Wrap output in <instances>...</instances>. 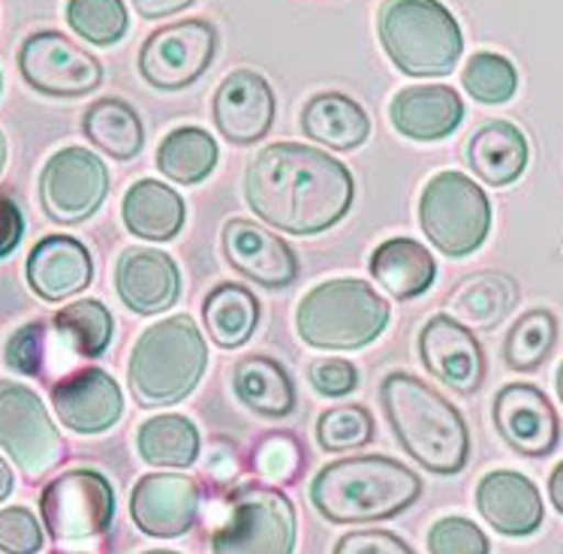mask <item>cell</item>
Here are the masks:
<instances>
[{
	"instance_id": "obj_12",
	"label": "cell",
	"mask_w": 563,
	"mask_h": 554,
	"mask_svg": "<svg viewBox=\"0 0 563 554\" xmlns=\"http://www.w3.org/2000/svg\"><path fill=\"white\" fill-rule=\"evenodd\" d=\"M109 166L93 151L69 145L55 151L40 173V206L64 226L93 218L109 197Z\"/></svg>"
},
{
	"instance_id": "obj_47",
	"label": "cell",
	"mask_w": 563,
	"mask_h": 554,
	"mask_svg": "<svg viewBox=\"0 0 563 554\" xmlns=\"http://www.w3.org/2000/svg\"><path fill=\"white\" fill-rule=\"evenodd\" d=\"M549 497H552L554 509L563 516V462L558 464L549 476Z\"/></svg>"
},
{
	"instance_id": "obj_41",
	"label": "cell",
	"mask_w": 563,
	"mask_h": 554,
	"mask_svg": "<svg viewBox=\"0 0 563 554\" xmlns=\"http://www.w3.org/2000/svg\"><path fill=\"white\" fill-rule=\"evenodd\" d=\"M46 543L40 519L31 509H0V552L3 554H36Z\"/></svg>"
},
{
	"instance_id": "obj_22",
	"label": "cell",
	"mask_w": 563,
	"mask_h": 554,
	"mask_svg": "<svg viewBox=\"0 0 563 554\" xmlns=\"http://www.w3.org/2000/svg\"><path fill=\"white\" fill-rule=\"evenodd\" d=\"M27 287L43 301H67L91 287V251L73 235H46L27 254Z\"/></svg>"
},
{
	"instance_id": "obj_9",
	"label": "cell",
	"mask_w": 563,
	"mask_h": 554,
	"mask_svg": "<svg viewBox=\"0 0 563 554\" xmlns=\"http://www.w3.org/2000/svg\"><path fill=\"white\" fill-rule=\"evenodd\" d=\"M40 516L55 543H91L115 521V488L93 467H73L43 488Z\"/></svg>"
},
{
	"instance_id": "obj_39",
	"label": "cell",
	"mask_w": 563,
	"mask_h": 554,
	"mask_svg": "<svg viewBox=\"0 0 563 554\" xmlns=\"http://www.w3.org/2000/svg\"><path fill=\"white\" fill-rule=\"evenodd\" d=\"M428 554H492V543L476 521L446 516L428 531Z\"/></svg>"
},
{
	"instance_id": "obj_16",
	"label": "cell",
	"mask_w": 563,
	"mask_h": 554,
	"mask_svg": "<svg viewBox=\"0 0 563 554\" xmlns=\"http://www.w3.org/2000/svg\"><path fill=\"white\" fill-rule=\"evenodd\" d=\"M214 128L232 145H256L275 128L277 97L263 73L256 69H232L211 100Z\"/></svg>"
},
{
	"instance_id": "obj_49",
	"label": "cell",
	"mask_w": 563,
	"mask_h": 554,
	"mask_svg": "<svg viewBox=\"0 0 563 554\" xmlns=\"http://www.w3.org/2000/svg\"><path fill=\"white\" fill-rule=\"evenodd\" d=\"M7 157H10V145H7V136H3V130H0V175H3Z\"/></svg>"
},
{
	"instance_id": "obj_51",
	"label": "cell",
	"mask_w": 563,
	"mask_h": 554,
	"mask_svg": "<svg viewBox=\"0 0 563 554\" xmlns=\"http://www.w3.org/2000/svg\"><path fill=\"white\" fill-rule=\"evenodd\" d=\"M142 554H181V552H173V549H151V552H142Z\"/></svg>"
},
{
	"instance_id": "obj_5",
	"label": "cell",
	"mask_w": 563,
	"mask_h": 554,
	"mask_svg": "<svg viewBox=\"0 0 563 554\" xmlns=\"http://www.w3.org/2000/svg\"><path fill=\"white\" fill-rule=\"evenodd\" d=\"M389 301L358 277H332L301 296L296 332L313 350L353 353L374 344L389 325Z\"/></svg>"
},
{
	"instance_id": "obj_3",
	"label": "cell",
	"mask_w": 563,
	"mask_h": 554,
	"mask_svg": "<svg viewBox=\"0 0 563 554\" xmlns=\"http://www.w3.org/2000/svg\"><path fill=\"white\" fill-rule=\"evenodd\" d=\"M422 497V476L389 455H350L311 479V503L332 524H371L401 516Z\"/></svg>"
},
{
	"instance_id": "obj_50",
	"label": "cell",
	"mask_w": 563,
	"mask_h": 554,
	"mask_svg": "<svg viewBox=\"0 0 563 554\" xmlns=\"http://www.w3.org/2000/svg\"><path fill=\"white\" fill-rule=\"evenodd\" d=\"M554 386H558V398H561V405H563V362H561V368H558V377H554Z\"/></svg>"
},
{
	"instance_id": "obj_29",
	"label": "cell",
	"mask_w": 563,
	"mask_h": 554,
	"mask_svg": "<svg viewBox=\"0 0 563 554\" xmlns=\"http://www.w3.org/2000/svg\"><path fill=\"white\" fill-rule=\"evenodd\" d=\"M232 389L251 413L287 419L296 410V383L272 356H244L232 370Z\"/></svg>"
},
{
	"instance_id": "obj_21",
	"label": "cell",
	"mask_w": 563,
	"mask_h": 554,
	"mask_svg": "<svg viewBox=\"0 0 563 554\" xmlns=\"http://www.w3.org/2000/svg\"><path fill=\"white\" fill-rule=\"evenodd\" d=\"M476 509L500 536H533L542 528L545 507L537 483L518 470H492L476 485Z\"/></svg>"
},
{
	"instance_id": "obj_17",
	"label": "cell",
	"mask_w": 563,
	"mask_h": 554,
	"mask_svg": "<svg viewBox=\"0 0 563 554\" xmlns=\"http://www.w3.org/2000/svg\"><path fill=\"white\" fill-rule=\"evenodd\" d=\"M223 256L242 277L265 289L292 287L299 280V256L277 232L251 218H230L220 232Z\"/></svg>"
},
{
	"instance_id": "obj_14",
	"label": "cell",
	"mask_w": 563,
	"mask_h": 554,
	"mask_svg": "<svg viewBox=\"0 0 563 554\" xmlns=\"http://www.w3.org/2000/svg\"><path fill=\"white\" fill-rule=\"evenodd\" d=\"M199 485L187 474H157L139 476L130 495V519L139 531L154 540H178L194 531L199 521Z\"/></svg>"
},
{
	"instance_id": "obj_35",
	"label": "cell",
	"mask_w": 563,
	"mask_h": 554,
	"mask_svg": "<svg viewBox=\"0 0 563 554\" xmlns=\"http://www.w3.org/2000/svg\"><path fill=\"white\" fill-rule=\"evenodd\" d=\"M554 344H558V317L545 308H533L521 313L518 323L506 332L504 362L518 374H530L552 356Z\"/></svg>"
},
{
	"instance_id": "obj_13",
	"label": "cell",
	"mask_w": 563,
	"mask_h": 554,
	"mask_svg": "<svg viewBox=\"0 0 563 554\" xmlns=\"http://www.w3.org/2000/svg\"><path fill=\"white\" fill-rule=\"evenodd\" d=\"M19 73L46 97H85L103 85V64L60 31H36L19 48Z\"/></svg>"
},
{
	"instance_id": "obj_2",
	"label": "cell",
	"mask_w": 563,
	"mask_h": 554,
	"mask_svg": "<svg viewBox=\"0 0 563 554\" xmlns=\"http://www.w3.org/2000/svg\"><path fill=\"white\" fill-rule=\"evenodd\" d=\"M379 405L401 450L422 470L461 474L471 462V428L449 398L407 370H391L379 383Z\"/></svg>"
},
{
	"instance_id": "obj_38",
	"label": "cell",
	"mask_w": 563,
	"mask_h": 554,
	"mask_svg": "<svg viewBox=\"0 0 563 554\" xmlns=\"http://www.w3.org/2000/svg\"><path fill=\"white\" fill-rule=\"evenodd\" d=\"M377 434L374 416L362 405H338L322 410L317 419V443L325 452H346L371 446Z\"/></svg>"
},
{
	"instance_id": "obj_30",
	"label": "cell",
	"mask_w": 563,
	"mask_h": 554,
	"mask_svg": "<svg viewBox=\"0 0 563 554\" xmlns=\"http://www.w3.org/2000/svg\"><path fill=\"white\" fill-rule=\"evenodd\" d=\"M81 133L93 148L103 151L106 157L118 163L136 160L145 148V128L133 106L118 97H103L85 109Z\"/></svg>"
},
{
	"instance_id": "obj_24",
	"label": "cell",
	"mask_w": 563,
	"mask_h": 554,
	"mask_svg": "<svg viewBox=\"0 0 563 554\" xmlns=\"http://www.w3.org/2000/svg\"><path fill=\"white\" fill-rule=\"evenodd\" d=\"M126 232L145 242H173L187 223L185 199L178 190L157 178H139L121 202Z\"/></svg>"
},
{
	"instance_id": "obj_33",
	"label": "cell",
	"mask_w": 563,
	"mask_h": 554,
	"mask_svg": "<svg viewBox=\"0 0 563 554\" xmlns=\"http://www.w3.org/2000/svg\"><path fill=\"white\" fill-rule=\"evenodd\" d=\"M154 160L166 181L181 187L202 185L218 169V138L202 128H175L161 138Z\"/></svg>"
},
{
	"instance_id": "obj_48",
	"label": "cell",
	"mask_w": 563,
	"mask_h": 554,
	"mask_svg": "<svg viewBox=\"0 0 563 554\" xmlns=\"http://www.w3.org/2000/svg\"><path fill=\"white\" fill-rule=\"evenodd\" d=\"M12 485H15V479H12L10 464H7V458L0 455V503L12 495Z\"/></svg>"
},
{
	"instance_id": "obj_4",
	"label": "cell",
	"mask_w": 563,
	"mask_h": 554,
	"mask_svg": "<svg viewBox=\"0 0 563 554\" xmlns=\"http://www.w3.org/2000/svg\"><path fill=\"white\" fill-rule=\"evenodd\" d=\"M208 370V344L194 317L175 313L148 325L130 350L126 383L139 407L157 410L185 401Z\"/></svg>"
},
{
	"instance_id": "obj_31",
	"label": "cell",
	"mask_w": 563,
	"mask_h": 554,
	"mask_svg": "<svg viewBox=\"0 0 563 554\" xmlns=\"http://www.w3.org/2000/svg\"><path fill=\"white\" fill-rule=\"evenodd\" d=\"M260 299L244 284H218L206 296L202 320L211 344L220 350H239L253 337L260 325Z\"/></svg>"
},
{
	"instance_id": "obj_34",
	"label": "cell",
	"mask_w": 563,
	"mask_h": 554,
	"mask_svg": "<svg viewBox=\"0 0 563 554\" xmlns=\"http://www.w3.org/2000/svg\"><path fill=\"white\" fill-rule=\"evenodd\" d=\"M52 335L67 346L73 356L100 358L115 335V317L103 301H69L52 320Z\"/></svg>"
},
{
	"instance_id": "obj_45",
	"label": "cell",
	"mask_w": 563,
	"mask_h": 554,
	"mask_svg": "<svg viewBox=\"0 0 563 554\" xmlns=\"http://www.w3.org/2000/svg\"><path fill=\"white\" fill-rule=\"evenodd\" d=\"M24 235V214L19 202L0 190V259L10 256L19 244H22Z\"/></svg>"
},
{
	"instance_id": "obj_7",
	"label": "cell",
	"mask_w": 563,
	"mask_h": 554,
	"mask_svg": "<svg viewBox=\"0 0 563 554\" xmlns=\"http://www.w3.org/2000/svg\"><path fill=\"white\" fill-rule=\"evenodd\" d=\"M419 223L426 239L452 259L476 254L492 230V202L464 173H438L419 197Z\"/></svg>"
},
{
	"instance_id": "obj_11",
	"label": "cell",
	"mask_w": 563,
	"mask_h": 554,
	"mask_svg": "<svg viewBox=\"0 0 563 554\" xmlns=\"http://www.w3.org/2000/svg\"><path fill=\"white\" fill-rule=\"evenodd\" d=\"M218 31L206 19H185L148 34L139 48V76L157 91H185L211 67Z\"/></svg>"
},
{
	"instance_id": "obj_1",
	"label": "cell",
	"mask_w": 563,
	"mask_h": 554,
	"mask_svg": "<svg viewBox=\"0 0 563 554\" xmlns=\"http://www.w3.org/2000/svg\"><path fill=\"white\" fill-rule=\"evenodd\" d=\"M244 199L256 218L287 235H320L338 226L356 202V178L329 151L275 142L244 173Z\"/></svg>"
},
{
	"instance_id": "obj_6",
	"label": "cell",
	"mask_w": 563,
	"mask_h": 554,
	"mask_svg": "<svg viewBox=\"0 0 563 554\" xmlns=\"http://www.w3.org/2000/svg\"><path fill=\"white\" fill-rule=\"evenodd\" d=\"M377 34L391 64L413 79L449 76L464 55L459 19L440 0H383Z\"/></svg>"
},
{
	"instance_id": "obj_36",
	"label": "cell",
	"mask_w": 563,
	"mask_h": 554,
	"mask_svg": "<svg viewBox=\"0 0 563 554\" xmlns=\"http://www.w3.org/2000/svg\"><path fill=\"white\" fill-rule=\"evenodd\" d=\"M67 24L91 46H115L130 31L124 0H67Z\"/></svg>"
},
{
	"instance_id": "obj_42",
	"label": "cell",
	"mask_w": 563,
	"mask_h": 554,
	"mask_svg": "<svg viewBox=\"0 0 563 554\" xmlns=\"http://www.w3.org/2000/svg\"><path fill=\"white\" fill-rule=\"evenodd\" d=\"M253 462H256V470L265 476V479H272V483H287L296 476L299 470V443L287 434H272V437H265L260 443V450L253 455Z\"/></svg>"
},
{
	"instance_id": "obj_52",
	"label": "cell",
	"mask_w": 563,
	"mask_h": 554,
	"mask_svg": "<svg viewBox=\"0 0 563 554\" xmlns=\"http://www.w3.org/2000/svg\"><path fill=\"white\" fill-rule=\"evenodd\" d=\"M52 554H85V552H64V549H60V552H52Z\"/></svg>"
},
{
	"instance_id": "obj_27",
	"label": "cell",
	"mask_w": 563,
	"mask_h": 554,
	"mask_svg": "<svg viewBox=\"0 0 563 554\" xmlns=\"http://www.w3.org/2000/svg\"><path fill=\"white\" fill-rule=\"evenodd\" d=\"M301 133L329 151H353L371 136V118L353 97L341 91L313 93L301 109Z\"/></svg>"
},
{
	"instance_id": "obj_18",
	"label": "cell",
	"mask_w": 563,
	"mask_h": 554,
	"mask_svg": "<svg viewBox=\"0 0 563 554\" xmlns=\"http://www.w3.org/2000/svg\"><path fill=\"white\" fill-rule=\"evenodd\" d=\"M419 358L452 392L473 395L485 383V350L473 329L449 313H434L419 332Z\"/></svg>"
},
{
	"instance_id": "obj_44",
	"label": "cell",
	"mask_w": 563,
	"mask_h": 554,
	"mask_svg": "<svg viewBox=\"0 0 563 554\" xmlns=\"http://www.w3.org/2000/svg\"><path fill=\"white\" fill-rule=\"evenodd\" d=\"M332 554H416L410 543H404L391 531H353L334 543Z\"/></svg>"
},
{
	"instance_id": "obj_43",
	"label": "cell",
	"mask_w": 563,
	"mask_h": 554,
	"mask_svg": "<svg viewBox=\"0 0 563 554\" xmlns=\"http://www.w3.org/2000/svg\"><path fill=\"white\" fill-rule=\"evenodd\" d=\"M308 380L325 398H346L358 389V368L350 358L325 356L311 362Z\"/></svg>"
},
{
	"instance_id": "obj_19",
	"label": "cell",
	"mask_w": 563,
	"mask_h": 554,
	"mask_svg": "<svg viewBox=\"0 0 563 554\" xmlns=\"http://www.w3.org/2000/svg\"><path fill=\"white\" fill-rule=\"evenodd\" d=\"M52 407L73 434H106L124 413V395L103 368H76L52 386Z\"/></svg>"
},
{
	"instance_id": "obj_20",
	"label": "cell",
	"mask_w": 563,
	"mask_h": 554,
	"mask_svg": "<svg viewBox=\"0 0 563 554\" xmlns=\"http://www.w3.org/2000/svg\"><path fill=\"white\" fill-rule=\"evenodd\" d=\"M118 299L139 317H157L181 299V268L157 247H126L115 266Z\"/></svg>"
},
{
	"instance_id": "obj_25",
	"label": "cell",
	"mask_w": 563,
	"mask_h": 554,
	"mask_svg": "<svg viewBox=\"0 0 563 554\" xmlns=\"http://www.w3.org/2000/svg\"><path fill=\"white\" fill-rule=\"evenodd\" d=\"M467 163L483 185H516L530 163L528 136L512 121H488L473 133L467 145Z\"/></svg>"
},
{
	"instance_id": "obj_32",
	"label": "cell",
	"mask_w": 563,
	"mask_h": 554,
	"mask_svg": "<svg viewBox=\"0 0 563 554\" xmlns=\"http://www.w3.org/2000/svg\"><path fill=\"white\" fill-rule=\"evenodd\" d=\"M136 450L142 462L161 470L194 467L202 450L199 428L181 413H161L145 419L136 431Z\"/></svg>"
},
{
	"instance_id": "obj_37",
	"label": "cell",
	"mask_w": 563,
	"mask_h": 554,
	"mask_svg": "<svg viewBox=\"0 0 563 554\" xmlns=\"http://www.w3.org/2000/svg\"><path fill=\"white\" fill-rule=\"evenodd\" d=\"M461 85L471 93L476 103L504 106L518 91L516 64L497 52H476L461 73Z\"/></svg>"
},
{
	"instance_id": "obj_10",
	"label": "cell",
	"mask_w": 563,
	"mask_h": 554,
	"mask_svg": "<svg viewBox=\"0 0 563 554\" xmlns=\"http://www.w3.org/2000/svg\"><path fill=\"white\" fill-rule=\"evenodd\" d=\"M0 446L27 479H43L64 458L58 425L24 383L0 380Z\"/></svg>"
},
{
	"instance_id": "obj_53",
	"label": "cell",
	"mask_w": 563,
	"mask_h": 554,
	"mask_svg": "<svg viewBox=\"0 0 563 554\" xmlns=\"http://www.w3.org/2000/svg\"><path fill=\"white\" fill-rule=\"evenodd\" d=\"M0 91H3V73H0Z\"/></svg>"
},
{
	"instance_id": "obj_23",
	"label": "cell",
	"mask_w": 563,
	"mask_h": 554,
	"mask_svg": "<svg viewBox=\"0 0 563 554\" xmlns=\"http://www.w3.org/2000/svg\"><path fill=\"white\" fill-rule=\"evenodd\" d=\"M389 121L413 142H438L461 128L464 100L449 85H410L391 97Z\"/></svg>"
},
{
	"instance_id": "obj_46",
	"label": "cell",
	"mask_w": 563,
	"mask_h": 554,
	"mask_svg": "<svg viewBox=\"0 0 563 554\" xmlns=\"http://www.w3.org/2000/svg\"><path fill=\"white\" fill-rule=\"evenodd\" d=\"M130 3H133V10H136L142 19L157 22V19H169V15H178V12L190 10L196 0H130Z\"/></svg>"
},
{
	"instance_id": "obj_28",
	"label": "cell",
	"mask_w": 563,
	"mask_h": 554,
	"mask_svg": "<svg viewBox=\"0 0 563 554\" xmlns=\"http://www.w3.org/2000/svg\"><path fill=\"white\" fill-rule=\"evenodd\" d=\"M449 317H455L467 329L492 332L504 323L518 304L516 277L506 272H479L461 280L449 296Z\"/></svg>"
},
{
	"instance_id": "obj_15",
	"label": "cell",
	"mask_w": 563,
	"mask_h": 554,
	"mask_svg": "<svg viewBox=\"0 0 563 554\" xmlns=\"http://www.w3.org/2000/svg\"><path fill=\"white\" fill-rule=\"evenodd\" d=\"M495 428L506 446L525 458H545L558 450L561 419L549 395L533 383H506L495 395Z\"/></svg>"
},
{
	"instance_id": "obj_26",
	"label": "cell",
	"mask_w": 563,
	"mask_h": 554,
	"mask_svg": "<svg viewBox=\"0 0 563 554\" xmlns=\"http://www.w3.org/2000/svg\"><path fill=\"white\" fill-rule=\"evenodd\" d=\"M371 277L391 299L413 301L434 287L438 263L426 244L416 239H386L371 254Z\"/></svg>"
},
{
	"instance_id": "obj_8",
	"label": "cell",
	"mask_w": 563,
	"mask_h": 554,
	"mask_svg": "<svg viewBox=\"0 0 563 554\" xmlns=\"http://www.w3.org/2000/svg\"><path fill=\"white\" fill-rule=\"evenodd\" d=\"M296 507L280 488L244 485L230 500V512L211 533V554H292Z\"/></svg>"
},
{
	"instance_id": "obj_40",
	"label": "cell",
	"mask_w": 563,
	"mask_h": 554,
	"mask_svg": "<svg viewBox=\"0 0 563 554\" xmlns=\"http://www.w3.org/2000/svg\"><path fill=\"white\" fill-rule=\"evenodd\" d=\"M48 344H52V323H27L7 341V365L15 374L43 377L48 365Z\"/></svg>"
}]
</instances>
